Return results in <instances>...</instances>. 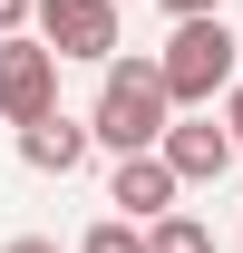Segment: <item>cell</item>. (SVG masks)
Here are the masks:
<instances>
[{
    "label": "cell",
    "mask_w": 243,
    "mask_h": 253,
    "mask_svg": "<svg viewBox=\"0 0 243 253\" xmlns=\"http://www.w3.org/2000/svg\"><path fill=\"white\" fill-rule=\"evenodd\" d=\"M165 117H175V97H165V78H156V59H97V107H88V136L107 146V156H136V146H156V136H165Z\"/></svg>",
    "instance_id": "6da1fadb"
},
{
    "label": "cell",
    "mask_w": 243,
    "mask_h": 253,
    "mask_svg": "<svg viewBox=\"0 0 243 253\" xmlns=\"http://www.w3.org/2000/svg\"><path fill=\"white\" fill-rule=\"evenodd\" d=\"M234 68H243V39L224 30V10L175 20V39L156 49V78H165V97H175V107H214V97L234 88Z\"/></svg>",
    "instance_id": "7a4b0ae2"
},
{
    "label": "cell",
    "mask_w": 243,
    "mask_h": 253,
    "mask_svg": "<svg viewBox=\"0 0 243 253\" xmlns=\"http://www.w3.org/2000/svg\"><path fill=\"white\" fill-rule=\"evenodd\" d=\"M49 107H59V49L39 30H10L0 39V117L30 126V117H49Z\"/></svg>",
    "instance_id": "3957f363"
},
{
    "label": "cell",
    "mask_w": 243,
    "mask_h": 253,
    "mask_svg": "<svg viewBox=\"0 0 243 253\" xmlns=\"http://www.w3.org/2000/svg\"><path fill=\"white\" fill-rule=\"evenodd\" d=\"M30 30L59 49V68L68 59H117V0H30Z\"/></svg>",
    "instance_id": "277c9868"
},
{
    "label": "cell",
    "mask_w": 243,
    "mask_h": 253,
    "mask_svg": "<svg viewBox=\"0 0 243 253\" xmlns=\"http://www.w3.org/2000/svg\"><path fill=\"white\" fill-rule=\"evenodd\" d=\"M156 156L175 166V185H224V175H234V136H224V126L214 117H165V136H156Z\"/></svg>",
    "instance_id": "5b68a950"
},
{
    "label": "cell",
    "mask_w": 243,
    "mask_h": 253,
    "mask_svg": "<svg viewBox=\"0 0 243 253\" xmlns=\"http://www.w3.org/2000/svg\"><path fill=\"white\" fill-rule=\"evenodd\" d=\"M88 117H68V107H49V117H30L20 126V166H30V175H78V166H88Z\"/></svg>",
    "instance_id": "8992f818"
},
{
    "label": "cell",
    "mask_w": 243,
    "mask_h": 253,
    "mask_svg": "<svg viewBox=\"0 0 243 253\" xmlns=\"http://www.w3.org/2000/svg\"><path fill=\"white\" fill-rule=\"evenodd\" d=\"M175 166L156 156V146H136V156H117V175H107V205H117L126 224H146V214H165V205H175Z\"/></svg>",
    "instance_id": "52a82bcc"
},
{
    "label": "cell",
    "mask_w": 243,
    "mask_h": 253,
    "mask_svg": "<svg viewBox=\"0 0 243 253\" xmlns=\"http://www.w3.org/2000/svg\"><path fill=\"white\" fill-rule=\"evenodd\" d=\"M136 244H146V253H214V224H195V214H175V205H165V214L136 224Z\"/></svg>",
    "instance_id": "ba28073f"
},
{
    "label": "cell",
    "mask_w": 243,
    "mask_h": 253,
    "mask_svg": "<svg viewBox=\"0 0 243 253\" xmlns=\"http://www.w3.org/2000/svg\"><path fill=\"white\" fill-rule=\"evenodd\" d=\"M78 253H146V244H136V224H126V214H107V224L78 234Z\"/></svg>",
    "instance_id": "9c48e42d"
},
{
    "label": "cell",
    "mask_w": 243,
    "mask_h": 253,
    "mask_svg": "<svg viewBox=\"0 0 243 253\" xmlns=\"http://www.w3.org/2000/svg\"><path fill=\"white\" fill-rule=\"evenodd\" d=\"M224 136H234V156H243V78L224 88Z\"/></svg>",
    "instance_id": "30bf717a"
},
{
    "label": "cell",
    "mask_w": 243,
    "mask_h": 253,
    "mask_svg": "<svg viewBox=\"0 0 243 253\" xmlns=\"http://www.w3.org/2000/svg\"><path fill=\"white\" fill-rule=\"evenodd\" d=\"M10 30H30V0H0V39Z\"/></svg>",
    "instance_id": "8fae6325"
},
{
    "label": "cell",
    "mask_w": 243,
    "mask_h": 253,
    "mask_svg": "<svg viewBox=\"0 0 243 253\" xmlns=\"http://www.w3.org/2000/svg\"><path fill=\"white\" fill-rule=\"evenodd\" d=\"M165 20H195V10H224V0H156Z\"/></svg>",
    "instance_id": "7c38bea8"
},
{
    "label": "cell",
    "mask_w": 243,
    "mask_h": 253,
    "mask_svg": "<svg viewBox=\"0 0 243 253\" xmlns=\"http://www.w3.org/2000/svg\"><path fill=\"white\" fill-rule=\"evenodd\" d=\"M0 253H59V244H49V234H10Z\"/></svg>",
    "instance_id": "4fadbf2b"
}]
</instances>
